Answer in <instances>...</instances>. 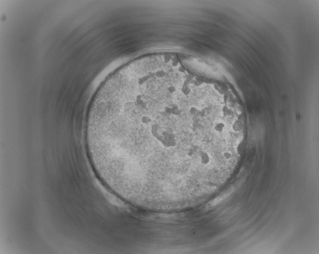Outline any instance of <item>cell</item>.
I'll list each match as a JSON object with an SVG mask.
<instances>
[{
    "instance_id": "1",
    "label": "cell",
    "mask_w": 319,
    "mask_h": 254,
    "mask_svg": "<svg viewBox=\"0 0 319 254\" xmlns=\"http://www.w3.org/2000/svg\"><path fill=\"white\" fill-rule=\"evenodd\" d=\"M199 106L183 89L163 83L126 84L97 92L85 123L97 176L123 196L162 198L181 193L201 164Z\"/></svg>"
}]
</instances>
